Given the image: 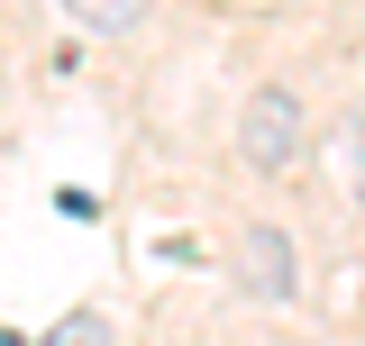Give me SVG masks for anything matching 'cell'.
Wrapping results in <instances>:
<instances>
[{
    "mask_svg": "<svg viewBox=\"0 0 365 346\" xmlns=\"http://www.w3.org/2000/svg\"><path fill=\"white\" fill-rule=\"evenodd\" d=\"M302 146H311V119H302V100L283 83H265V91H247V110H237V155L256 173H292L302 164Z\"/></svg>",
    "mask_w": 365,
    "mask_h": 346,
    "instance_id": "6da1fadb",
    "label": "cell"
},
{
    "mask_svg": "<svg viewBox=\"0 0 365 346\" xmlns=\"http://www.w3.org/2000/svg\"><path fill=\"white\" fill-rule=\"evenodd\" d=\"M237 273H247L256 301H292V292H302V273H292V237H283V228H247Z\"/></svg>",
    "mask_w": 365,
    "mask_h": 346,
    "instance_id": "7a4b0ae2",
    "label": "cell"
},
{
    "mask_svg": "<svg viewBox=\"0 0 365 346\" xmlns=\"http://www.w3.org/2000/svg\"><path fill=\"white\" fill-rule=\"evenodd\" d=\"M64 9H73L83 28H128L137 19V0H64Z\"/></svg>",
    "mask_w": 365,
    "mask_h": 346,
    "instance_id": "3957f363",
    "label": "cell"
},
{
    "mask_svg": "<svg viewBox=\"0 0 365 346\" xmlns=\"http://www.w3.org/2000/svg\"><path fill=\"white\" fill-rule=\"evenodd\" d=\"M338 146H347V192L365 201V119H347V128H338Z\"/></svg>",
    "mask_w": 365,
    "mask_h": 346,
    "instance_id": "277c9868",
    "label": "cell"
}]
</instances>
